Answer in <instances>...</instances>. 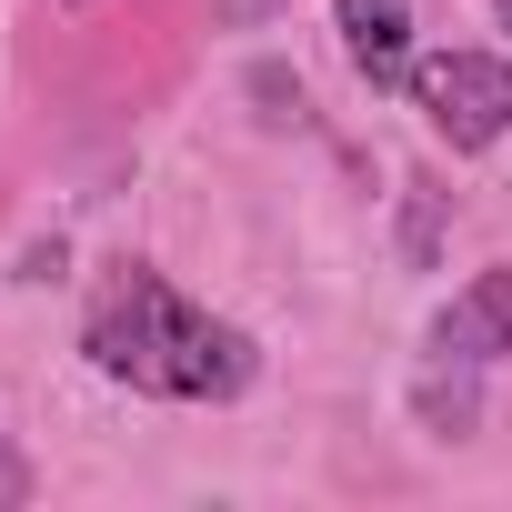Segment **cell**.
<instances>
[{
    "label": "cell",
    "instance_id": "obj_4",
    "mask_svg": "<svg viewBox=\"0 0 512 512\" xmlns=\"http://www.w3.org/2000/svg\"><path fill=\"white\" fill-rule=\"evenodd\" d=\"M332 31H342V61L372 81V91H402L412 81V0H332Z\"/></svg>",
    "mask_w": 512,
    "mask_h": 512
},
{
    "label": "cell",
    "instance_id": "obj_1",
    "mask_svg": "<svg viewBox=\"0 0 512 512\" xmlns=\"http://www.w3.org/2000/svg\"><path fill=\"white\" fill-rule=\"evenodd\" d=\"M81 352L101 382L151 392V402H241L262 352L241 322L201 312L191 292H171L151 262H111L81 302Z\"/></svg>",
    "mask_w": 512,
    "mask_h": 512
},
{
    "label": "cell",
    "instance_id": "obj_5",
    "mask_svg": "<svg viewBox=\"0 0 512 512\" xmlns=\"http://www.w3.org/2000/svg\"><path fill=\"white\" fill-rule=\"evenodd\" d=\"M31 502V462L11 452V432H0V512H21Z\"/></svg>",
    "mask_w": 512,
    "mask_h": 512
},
{
    "label": "cell",
    "instance_id": "obj_3",
    "mask_svg": "<svg viewBox=\"0 0 512 512\" xmlns=\"http://www.w3.org/2000/svg\"><path fill=\"white\" fill-rule=\"evenodd\" d=\"M402 91L432 121V141H452V151H492L512 131V61L502 51H432V61H412Z\"/></svg>",
    "mask_w": 512,
    "mask_h": 512
},
{
    "label": "cell",
    "instance_id": "obj_2",
    "mask_svg": "<svg viewBox=\"0 0 512 512\" xmlns=\"http://www.w3.org/2000/svg\"><path fill=\"white\" fill-rule=\"evenodd\" d=\"M502 352H512V262L472 272V282L432 312L422 362H412V412H422V432H442V442L482 432V382L502 372Z\"/></svg>",
    "mask_w": 512,
    "mask_h": 512
}]
</instances>
